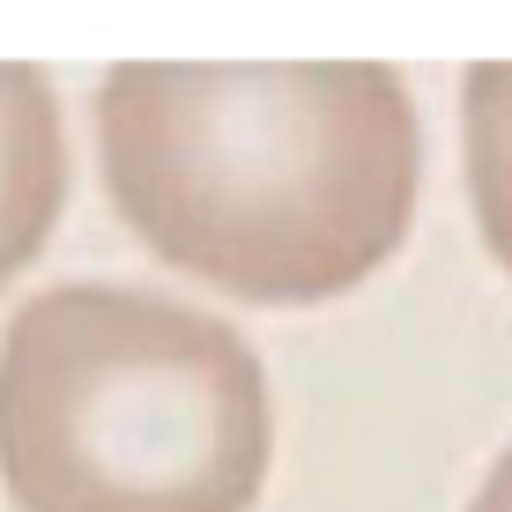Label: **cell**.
I'll list each match as a JSON object with an SVG mask.
<instances>
[{
    "mask_svg": "<svg viewBox=\"0 0 512 512\" xmlns=\"http://www.w3.org/2000/svg\"><path fill=\"white\" fill-rule=\"evenodd\" d=\"M67 208V141L52 82L23 60H0V290L38 260Z\"/></svg>",
    "mask_w": 512,
    "mask_h": 512,
    "instance_id": "3",
    "label": "cell"
},
{
    "mask_svg": "<svg viewBox=\"0 0 512 512\" xmlns=\"http://www.w3.org/2000/svg\"><path fill=\"white\" fill-rule=\"evenodd\" d=\"M461 119H468V193L483 245L512 275V60H483L461 82Z\"/></svg>",
    "mask_w": 512,
    "mask_h": 512,
    "instance_id": "4",
    "label": "cell"
},
{
    "mask_svg": "<svg viewBox=\"0 0 512 512\" xmlns=\"http://www.w3.org/2000/svg\"><path fill=\"white\" fill-rule=\"evenodd\" d=\"M97 141L141 245L245 305L357 290L416 216V112L379 60H134L97 82Z\"/></svg>",
    "mask_w": 512,
    "mask_h": 512,
    "instance_id": "1",
    "label": "cell"
},
{
    "mask_svg": "<svg viewBox=\"0 0 512 512\" xmlns=\"http://www.w3.org/2000/svg\"><path fill=\"white\" fill-rule=\"evenodd\" d=\"M268 453V372L201 305L60 282L0 334V483L15 512H253Z\"/></svg>",
    "mask_w": 512,
    "mask_h": 512,
    "instance_id": "2",
    "label": "cell"
},
{
    "mask_svg": "<svg viewBox=\"0 0 512 512\" xmlns=\"http://www.w3.org/2000/svg\"><path fill=\"white\" fill-rule=\"evenodd\" d=\"M468 512H512V446L498 453V468L483 475V490L468 498Z\"/></svg>",
    "mask_w": 512,
    "mask_h": 512,
    "instance_id": "5",
    "label": "cell"
}]
</instances>
